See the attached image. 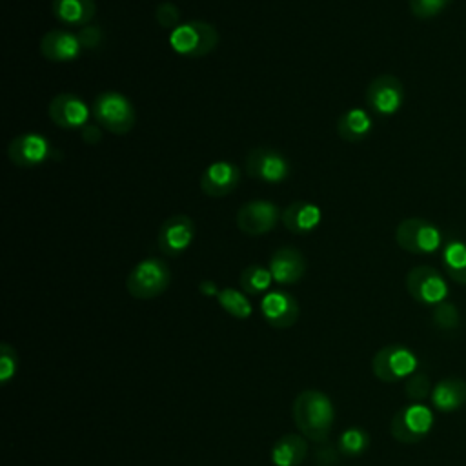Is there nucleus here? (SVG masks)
Here are the masks:
<instances>
[{"instance_id":"obj_6","label":"nucleus","mask_w":466,"mask_h":466,"mask_svg":"<svg viewBox=\"0 0 466 466\" xmlns=\"http://www.w3.org/2000/svg\"><path fill=\"white\" fill-rule=\"evenodd\" d=\"M419 364L417 355L402 344H388L375 351L371 359V371L382 382H397L415 373Z\"/></svg>"},{"instance_id":"obj_1","label":"nucleus","mask_w":466,"mask_h":466,"mask_svg":"<svg viewBox=\"0 0 466 466\" xmlns=\"http://www.w3.org/2000/svg\"><path fill=\"white\" fill-rule=\"evenodd\" d=\"M297 430L313 442H324L335 422V406L320 390L300 391L291 408Z\"/></svg>"},{"instance_id":"obj_31","label":"nucleus","mask_w":466,"mask_h":466,"mask_svg":"<svg viewBox=\"0 0 466 466\" xmlns=\"http://www.w3.org/2000/svg\"><path fill=\"white\" fill-rule=\"evenodd\" d=\"M18 368V357L13 346L0 344V382L7 384L15 375Z\"/></svg>"},{"instance_id":"obj_2","label":"nucleus","mask_w":466,"mask_h":466,"mask_svg":"<svg viewBox=\"0 0 466 466\" xmlns=\"http://www.w3.org/2000/svg\"><path fill=\"white\" fill-rule=\"evenodd\" d=\"M171 284L169 266L157 257L140 260L126 279V289L133 299L149 300L162 295Z\"/></svg>"},{"instance_id":"obj_4","label":"nucleus","mask_w":466,"mask_h":466,"mask_svg":"<svg viewBox=\"0 0 466 466\" xmlns=\"http://www.w3.org/2000/svg\"><path fill=\"white\" fill-rule=\"evenodd\" d=\"M93 116L96 118L98 126L107 129L115 135H126L133 129L137 115L135 106L131 100L118 93V91H104L100 93L93 106H91Z\"/></svg>"},{"instance_id":"obj_7","label":"nucleus","mask_w":466,"mask_h":466,"mask_svg":"<svg viewBox=\"0 0 466 466\" xmlns=\"http://www.w3.org/2000/svg\"><path fill=\"white\" fill-rule=\"evenodd\" d=\"M433 426V413L428 406L411 402L404 408H400L391 422H390V431L391 437L402 444H415L420 442Z\"/></svg>"},{"instance_id":"obj_19","label":"nucleus","mask_w":466,"mask_h":466,"mask_svg":"<svg viewBox=\"0 0 466 466\" xmlns=\"http://www.w3.org/2000/svg\"><path fill=\"white\" fill-rule=\"evenodd\" d=\"M280 220L288 231L297 235H306L319 228L322 220V213H320V208L315 206L313 202L295 200L282 211Z\"/></svg>"},{"instance_id":"obj_23","label":"nucleus","mask_w":466,"mask_h":466,"mask_svg":"<svg viewBox=\"0 0 466 466\" xmlns=\"http://www.w3.org/2000/svg\"><path fill=\"white\" fill-rule=\"evenodd\" d=\"M373 129L370 113L362 107H351L337 122V135L346 142H360L368 138Z\"/></svg>"},{"instance_id":"obj_26","label":"nucleus","mask_w":466,"mask_h":466,"mask_svg":"<svg viewBox=\"0 0 466 466\" xmlns=\"http://www.w3.org/2000/svg\"><path fill=\"white\" fill-rule=\"evenodd\" d=\"M217 300L222 306V309L235 319H248L253 313L251 302L248 300L244 291H238L233 288H222L217 295Z\"/></svg>"},{"instance_id":"obj_5","label":"nucleus","mask_w":466,"mask_h":466,"mask_svg":"<svg viewBox=\"0 0 466 466\" xmlns=\"http://www.w3.org/2000/svg\"><path fill=\"white\" fill-rule=\"evenodd\" d=\"M395 240L400 249L415 255H431L444 246L442 231L433 222L419 217L399 222Z\"/></svg>"},{"instance_id":"obj_20","label":"nucleus","mask_w":466,"mask_h":466,"mask_svg":"<svg viewBox=\"0 0 466 466\" xmlns=\"http://www.w3.org/2000/svg\"><path fill=\"white\" fill-rule=\"evenodd\" d=\"M430 400L439 411H455L466 404V382L459 377L441 379L433 386Z\"/></svg>"},{"instance_id":"obj_25","label":"nucleus","mask_w":466,"mask_h":466,"mask_svg":"<svg viewBox=\"0 0 466 466\" xmlns=\"http://www.w3.org/2000/svg\"><path fill=\"white\" fill-rule=\"evenodd\" d=\"M271 282H273V275L269 268H264L258 264H251L244 268L240 273V288L246 295L268 293Z\"/></svg>"},{"instance_id":"obj_17","label":"nucleus","mask_w":466,"mask_h":466,"mask_svg":"<svg viewBox=\"0 0 466 466\" xmlns=\"http://www.w3.org/2000/svg\"><path fill=\"white\" fill-rule=\"evenodd\" d=\"M269 271L275 282L282 286L295 284L306 273V258L297 248L282 246L277 251H273L269 258Z\"/></svg>"},{"instance_id":"obj_8","label":"nucleus","mask_w":466,"mask_h":466,"mask_svg":"<svg viewBox=\"0 0 466 466\" xmlns=\"http://www.w3.org/2000/svg\"><path fill=\"white\" fill-rule=\"evenodd\" d=\"M406 289L413 300L424 306H437L448 297L444 277L431 266L411 268L406 275Z\"/></svg>"},{"instance_id":"obj_28","label":"nucleus","mask_w":466,"mask_h":466,"mask_svg":"<svg viewBox=\"0 0 466 466\" xmlns=\"http://www.w3.org/2000/svg\"><path fill=\"white\" fill-rule=\"evenodd\" d=\"M431 319H433V324L441 329V331H451L459 326L461 322V315H459V309L455 304L444 300L441 304H437L433 308V313H431Z\"/></svg>"},{"instance_id":"obj_13","label":"nucleus","mask_w":466,"mask_h":466,"mask_svg":"<svg viewBox=\"0 0 466 466\" xmlns=\"http://www.w3.org/2000/svg\"><path fill=\"white\" fill-rule=\"evenodd\" d=\"M280 209L275 202L269 200H249L240 206L237 211V226L242 233L257 237L269 233L280 217Z\"/></svg>"},{"instance_id":"obj_11","label":"nucleus","mask_w":466,"mask_h":466,"mask_svg":"<svg viewBox=\"0 0 466 466\" xmlns=\"http://www.w3.org/2000/svg\"><path fill=\"white\" fill-rule=\"evenodd\" d=\"M366 104L377 115H395L404 104V86L395 75H379L366 87Z\"/></svg>"},{"instance_id":"obj_32","label":"nucleus","mask_w":466,"mask_h":466,"mask_svg":"<svg viewBox=\"0 0 466 466\" xmlns=\"http://www.w3.org/2000/svg\"><path fill=\"white\" fill-rule=\"evenodd\" d=\"M155 20L162 27H167L173 31L177 25H180V11L173 2H162L155 9Z\"/></svg>"},{"instance_id":"obj_15","label":"nucleus","mask_w":466,"mask_h":466,"mask_svg":"<svg viewBox=\"0 0 466 466\" xmlns=\"http://www.w3.org/2000/svg\"><path fill=\"white\" fill-rule=\"evenodd\" d=\"M260 311L264 320L275 329L291 328L300 315L297 299L282 289L268 291L260 300Z\"/></svg>"},{"instance_id":"obj_18","label":"nucleus","mask_w":466,"mask_h":466,"mask_svg":"<svg viewBox=\"0 0 466 466\" xmlns=\"http://www.w3.org/2000/svg\"><path fill=\"white\" fill-rule=\"evenodd\" d=\"M80 51L78 36L64 29L47 31L40 40V53L51 62H73L80 56Z\"/></svg>"},{"instance_id":"obj_33","label":"nucleus","mask_w":466,"mask_h":466,"mask_svg":"<svg viewBox=\"0 0 466 466\" xmlns=\"http://www.w3.org/2000/svg\"><path fill=\"white\" fill-rule=\"evenodd\" d=\"M78 40L82 44V47H87V49H96L102 42V29L98 25H93V24H87L84 25L80 31H78Z\"/></svg>"},{"instance_id":"obj_34","label":"nucleus","mask_w":466,"mask_h":466,"mask_svg":"<svg viewBox=\"0 0 466 466\" xmlns=\"http://www.w3.org/2000/svg\"><path fill=\"white\" fill-rule=\"evenodd\" d=\"M82 135H84V140L89 144H96L102 138L98 126H89V124L82 129Z\"/></svg>"},{"instance_id":"obj_9","label":"nucleus","mask_w":466,"mask_h":466,"mask_svg":"<svg viewBox=\"0 0 466 466\" xmlns=\"http://www.w3.org/2000/svg\"><path fill=\"white\" fill-rule=\"evenodd\" d=\"M248 175L266 184H282L291 175L289 160L273 147H253L246 157Z\"/></svg>"},{"instance_id":"obj_3","label":"nucleus","mask_w":466,"mask_h":466,"mask_svg":"<svg viewBox=\"0 0 466 466\" xmlns=\"http://www.w3.org/2000/svg\"><path fill=\"white\" fill-rule=\"evenodd\" d=\"M220 36L215 25L202 20H191L177 25L169 35V46L175 53L189 58H200L209 55Z\"/></svg>"},{"instance_id":"obj_21","label":"nucleus","mask_w":466,"mask_h":466,"mask_svg":"<svg viewBox=\"0 0 466 466\" xmlns=\"http://www.w3.org/2000/svg\"><path fill=\"white\" fill-rule=\"evenodd\" d=\"M308 455V439L300 433H286L271 446L273 466H300Z\"/></svg>"},{"instance_id":"obj_22","label":"nucleus","mask_w":466,"mask_h":466,"mask_svg":"<svg viewBox=\"0 0 466 466\" xmlns=\"http://www.w3.org/2000/svg\"><path fill=\"white\" fill-rule=\"evenodd\" d=\"M51 11L64 25L84 27L91 24L96 13V4L95 0H53Z\"/></svg>"},{"instance_id":"obj_16","label":"nucleus","mask_w":466,"mask_h":466,"mask_svg":"<svg viewBox=\"0 0 466 466\" xmlns=\"http://www.w3.org/2000/svg\"><path fill=\"white\" fill-rule=\"evenodd\" d=\"M242 173L237 164L228 160L211 162L200 175V189L211 197L220 198L233 193L240 184Z\"/></svg>"},{"instance_id":"obj_29","label":"nucleus","mask_w":466,"mask_h":466,"mask_svg":"<svg viewBox=\"0 0 466 466\" xmlns=\"http://www.w3.org/2000/svg\"><path fill=\"white\" fill-rule=\"evenodd\" d=\"M431 382H430V377L426 373H413L408 377L406 384H404V391H406V397L411 400V402H419L422 404V400H426L430 395H431Z\"/></svg>"},{"instance_id":"obj_27","label":"nucleus","mask_w":466,"mask_h":466,"mask_svg":"<svg viewBox=\"0 0 466 466\" xmlns=\"http://www.w3.org/2000/svg\"><path fill=\"white\" fill-rule=\"evenodd\" d=\"M337 446H339V451L342 455L359 457L370 448V435H368L366 430L353 426V428H348L340 433Z\"/></svg>"},{"instance_id":"obj_35","label":"nucleus","mask_w":466,"mask_h":466,"mask_svg":"<svg viewBox=\"0 0 466 466\" xmlns=\"http://www.w3.org/2000/svg\"><path fill=\"white\" fill-rule=\"evenodd\" d=\"M200 289H202V293H206V295H218V288L213 284V282H200Z\"/></svg>"},{"instance_id":"obj_10","label":"nucleus","mask_w":466,"mask_h":466,"mask_svg":"<svg viewBox=\"0 0 466 466\" xmlns=\"http://www.w3.org/2000/svg\"><path fill=\"white\" fill-rule=\"evenodd\" d=\"M55 149L44 135L24 133L15 137L7 146L9 160L22 169H31L46 164L55 157Z\"/></svg>"},{"instance_id":"obj_24","label":"nucleus","mask_w":466,"mask_h":466,"mask_svg":"<svg viewBox=\"0 0 466 466\" xmlns=\"http://www.w3.org/2000/svg\"><path fill=\"white\" fill-rule=\"evenodd\" d=\"M442 266L446 275L461 284L466 286V242L459 238L446 240L442 246Z\"/></svg>"},{"instance_id":"obj_14","label":"nucleus","mask_w":466,"mask_h":466,"mask_svg":"<svg viewBox=\"0 0 466 466\" xmlns=\"http://www.w3.org/2000/svg\"><path fill=\"white\" fill-rule=\"evenodd\" d=\"M47 115L62 129H84L89 120V107L75 93H58L51 98Z\"/></svg>"},{"instance_id":"obj_30","label":"nucleus","mask_w":466,"mask_h":466,"mask_svg":"<svg viewBox=\"0 0 466 466\" xmlns=\"http://www.w3.org/2000/svg\"><path fill=\"white\" fill-rule=\"evenodd\" d=\"M451 0H410V11L419 20H428L441 15Z\"/></svg>"},{"instance_id":"obj_12","label":"nucleus","mask_w":466,"mask_h":466,"mask_svg":"<svg viewBox=\"0 0 466 466\" xmlns=\"http://www.w3.org/2000/svg\"><path fill=\"white\" fill-rule=\"evenodd\" d=\"M195 238V222L184 213L171 215L158 229L157 244L166 257H180Z\"/></svg>"}]
</instances>
